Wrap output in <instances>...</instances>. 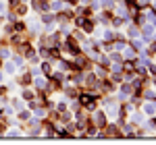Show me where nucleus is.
I'll use <instances>...</instances> for the list:
<instances>
[{
  "mask_svg": "<svg viewBox=\"0 0 156 145\" xmlns=\"http://www.w3.org/2000/svg\"><path fill=\"white\" fill-rule=\"evenodd\" d=\"M144 114H146V116H152V114H156V106L152 104V102L144 104Z\"/></svg>",
  "mask_w": 156,
  "mask_h": 145,
  "instance_id": "obj_1",
  "label": "nucleus"
},
{
  "mask_svg": "<svg viewBox=\"0 0 156 145\" xmlns=\"http://www.w3.org/2000/svg\"><path fill=\"white\" fill-rule=\"evenodd\" d=\"M15 71H17V64H15V62H6V64H4V73H6V75H13Z\"/></svg>",
  "mask_w": 156,
  "mask_h": 145,
  "instance_id": "obj_2",
  "label": "nucleus"
},
{
  "mask_svg": "<svg viewBox=\"0 0 156 145\" xmlns=\"http://www.w3.org/2000/svg\"><path fill=\"white\" fill-rule=\"evenodd\" d=\"M29 29H31L33 33H40V29H42V27H40V23H38V21L29 19Z\"/></svg>",
  "mask_w": 156,
  "mask_h": 145,
  "instance_id": "obj_3",
  "label": "nucleus"
},
{
  "mask_svg": "<svg viewBox=\"0 0 156 145\" xmlns=\"http://www.w3.org/2000/svg\"><path fill=\"white\" fill-rule=\"evenodd\" d=\"M144 118H146V116H144V114H140V112L131 114V120H133V122H137V124H140V122H144Z\"/></svg>",
  "mask_w": 156,
  "mask_h": 145,
  "instance_id": "obj_4",
  "label": "nucleus"
},
{
  "mask_svg": "<svg viewBox=\"0 0 156 145\" xmlns=\"http://www.w3.org/2000/svg\"><path fill=\"white\" fill-rule=\"evenodd\" d=\"M127 35H129V37H133V39H137V37H140V31H137L135 27H129V31H127Z\"/></svg>",
  "mask_w": 156,
  "mask_h": 145,
  "instance_id": "obj_5",
  "label": "nucleus"
},
{
  "mask_svg": "<svg viewBox=\"0 0 156 145\" xmlns=\"http://www.w3.org/2000/svg\"><path fill=\"white\" fill-rule=\"evenodd\" d=\"M33 83H36L38 87H44V85H46V79H44V77H36V81H33Z\"/></svg>",
  "mask_w": 156,
  "mask_h": 145,
  "instance_id": "obj_6",
  "label": "nucleus"
},
{
  "mask_svg": "<svg viewBox=\"0 0 156 145\" xmlns=\"http://www.w3.org/2000/svg\"><path fill=\"white\" fill-rule=\"evenodd\" d=\"M6 135H8V137H19L21 131H19V129H8V133H6Z\"/></svg>",
  "mask_w": 156,
  "mask_h": 145,
  "instance_id": "obj_7",
  "label": "nucleus"
},
{
  "mask_svg": "<svg viewBox=\"0 0 156 145\" xmlns=\"http://www.w3.org/2000/svg\"><path fill=\"white\" fill-rule=\"evenodd\" d=\"M144 33H146V35H154V27H150V25H146V27H144Z\"/></svg>",
  "mask_w": 156,
  "mask_h": 145,
  "instance_id": "obj_8",
  "label": "nucleus"
},
{
  "mask_svg": "<svg viewBox=\"0 0 156 145\" xmlns=\"http://www.w3.org/2000/svg\"><path fill=\"white\" fill-rule=\"evenodd\" d=\"M0 56H2V58H11V50H0Z\"/></svg>",
  "mask_w": 156,
  "mask_h": 145,
  "instance_id": "obj_9",
  "label": "nucleus"
},
{
  "mask_svg": "<svg viewBox=\"0 0 156 145\" xmlns=\"http://www.w3.org/2000/svg\"><path fill=\"white\" fill-rule=\"evenodd\" d=\"M13 62H15L17 66H21V64H23V58H21V56H15V58H13Z\"/></svg>",
  "mask_w": 156,
  "mask_h": 145,
  "instance_id": "obj_10",
  "label": "nucleus"
},
{
  "mask_svg": "<svg viewBox=\"0 0 156 145\" xmlns=\"http://www.w3.org/2000/svg\"><path fill=\"white\" fill-rule=\"evenodd\" d=\"M123 52H125L127 58H131V56H133V50H129V48H123Z\"/></svg>",
  "mask_w": 156,
  "mask_h": 145,
  "instance_id": "obj_11",
  "label": "nucleus"
},
{
  "mask_svg": "<svg viewBox=\"0 0 156 145\" xmlns=\"http://www.w3.org/2000/svg\"><path fill=\"white\" fill-rule=\"evenodd\" d=\"M135 48L137 50H144V41H140V37H137V41H135Z\"/></svg>",
  "mask_w": 156,
  "mask_h": 145,
  "instance_id": "obj_12",
  "label": "nucleus"
},
{
  "mask_svg": "<svg viewBox=\"0 0 156 145\" xmlns=\"http://www.w3.org/2000/svg\"><path fill=\"white\" fill-rule=\"evenodd\" d=\"M15 106H17V108H25V102H21V100H17V102H15Z\"/></svg>",
  "mask_w": 156,
  "mask_h": 145,
  "instance_id": "obj_13",
  "label": "nucleus"
},
{
  "mask_svg": "<svg viewBox=\"0 0 156 145\" xmlns=\"http://www.w3.org/2000/svg\"><path fill=\"white\" fill-rule=\"evenodd\" d=\"M52 8H54V11H58V8H63V4H60V2H54V4H52Z\"/></svg>",
  "mask_w": 156,
  "mask_h": 145,
  "instance_id": "obj_14",
  "label": "nucleus"
},
{
  "mask_svg": "<svg viewBox=\"0 0 156 145\" xmlns=\"http://www.w3.org/2000/svg\"><path fill=\"white\" fill-rule=\"evenodd\" d=\"M0 11H4V0H0Z\"/></svg>",
  "mask_w": 156,
  "mask_h": 145,
  "instance_id": "obj_15",
  "label": "nucleus"
},
{
  "mask_svg": "<svg viewBox=\"0 0 156 145\" xmlns=\"http://www.w3.org/2000/svg\"><path fill=\"white\" fill-rule=\"evenodd\" d=\"M0 83H2V75H0Z\"/></svg>",
  "mask_w": 156,
  "mask_h": 145,
  "instance_id": "obj_16",
  "label": "nucleus"
},
{
  "mask_svg": "<svg viewBox=\"0 0 156 145\" xmlns=\"http://www.w3.org/2000/svg\"><path fill=\"white\" fill-rule=\"evenodd\" d=\"M0 104H2V100H0Z\"/></svg>",
  "mask_w": 156,
  "mask_h": 145,
  "instance_id": "obj_17",
  "label": "nucleus"
}]
</instances>
